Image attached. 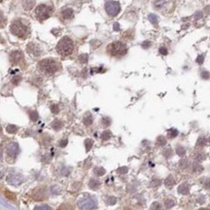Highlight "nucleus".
<instances>
[{
  "label": "nucleus",
  "mask_w": 210,
  "mask_h": 210,
  "mask_svg": "<svg viewBox=\"0 0 210 210\" xmlns=\"http://www.w3.org/2000/svg\"><path fill=\"white\" fill-rule=\"evenodd\" d=\"M39 69L42 72L49 75L54 74L60 69V64L59 62L55 61L54 59H44L39 62Z\"/></svg>",
  "instance_id": "obj_1"
},
{
  "label": "nucleus",
  "mask_w": 210,
  "mask_h": 210,
  "mask_svg": "<svg viewBox=\"0 0 210 210\" xmlns=\"http://www.w3.org/2000/svg\"><path fill=\"white\" fill-rule=\"evenodd\" d=\"M57 51L62 56H68L74 50V43L68 37H63L57 45Z\"/></svg>",
  "instance_id": "obj_2"
},
{
  "label": "nucleus",
  "mask_w": 210,
  "mask_h": 210,
  "mask_svg": "<svg viewBox=\"0 0 210 210\" xmlns=\"http://www.w3.org/2000/svg\"><path fill=\"white\" fill-rule=\"evenodd\" d=\"M11 32L20 38H26L29 33L28 26L24 24L20 20H15L11 25Z\"/></svg>",
  "instance_id": "obj_3"
},
{
  "label": "nucleus",
  "mask_w": 210,
  "mask_h": 210,
  "mask_svg": "<svg viewBox=\"0 0 210 210\" xmlns=\"http://www.w3.org/2000/svg\"><path fill=\"white\" fill-rule=\"evenodd\" d=\"M108 51L111 56H123L127 52V47L121 42H114V43L108 45Z\"/></svg>",
  "instance_id": "obj_4"
},
{
  "label": "nucleus",
  "mask_w": 210,
  "mask_h": 210,
  "mask_svg": "<svg viewBox=\"0 0 210 210\" xmlns=\"http://www.w3.org/2000/svg\"><path fill=\"white\" fill-rule=\"evenodd\" d=\"M105 9L108 16H110V17H115V16H117L119 14L121 7H120L119 2H117V1H108L107 3H106Z\"/></svg>",
  "instance_id": "obj_5"
},
{
  "label": "nucleus",
  "mask_w": 210,
  "mask_h": 210,
  "mask_svg": "<svg viewBox=\"0 0 210 210\" xmlns=\"http://www.w3.org/2000/svg\"><path fill=\"white\" fill-rule=\"evenodd\" d=\"M78 204L79 206V208L82 209H93L97 206V201H95L93 198L90 196H86V198H79V201H78Z\"/></svg>",
  "instance_id": "obj_6"
},
{
  "label": "nucleus",
  "mask_w": 210,
  "mask_h": 210,
  "mask_svg": "<svg viewBox=\"0 0 210 210\" xmlns=\"http://www.w3.org/2000/svg\"><path fill=\"white\" fill-rule=\"evenodd\" d=\"M50 14H51V8L47 6V5H39L36 9V16L41 20H47L50 16Z\"/></svg>",
  "instance_id": "obj_7"
},
{
  "label": "nucleus",
  "mask_w": 210,
  "mask_h": 210,
  "mask_svg": "<svg viewBox=\"0 0 210 210\" xmlns=\"http://www.w3.org/2000/svg\"><path fill=\"white\" fill-rule=\"evenodd\" d=\"M169 3H171V0H155L154 1V7L157 10L163 11L164 9L167 8Z\"/></svg>",
  "instance_id": "obj_8"
},
{
  "label": "nucleus",
  "mask_w": 210,
  "mask_h": 210,
  "mask_svg": "<svg viewBox=\"0 0 210 210\" xmlns=\"http://www.w3.org/2000/svg\"><path fill=\"white\" fill-rule=\"evenodd\" d=\"M18 146L17 143H12V144H10L8 146V148H7L8 156H11L13 158H15V157L18 155Z\"/></svg>",
  "instance_id": "obj_9"
},
{
  "label": "nucleus",
  "mask_w": 210,
  "mask_h": 210,
  "mask_svg": "<svg viewBox=\"0 0 210 210\" xmlns=\"http://www.w3.org/2000/svg\"><path fill=\"white\" fill-rule=\"evenodd\" d=\"M22 58V54L20 51H14L11 54V61L14 64H18Z\"/></svg>",
  "instance_id": "obj_10"
},
{
  "label": "nucleus",
  "mask_w": 210,
  "mask_h": 210,
  "mask_svg": "<svg viewBox=\"0 0 210 210\" xmlns=\"http://www.w3.org/2000/svg\"><path fill=\"white\" fill-rule=\"evenodd\" d=\"M27 49H28L29 54H33L34 56H39L40 54H41V51H40V49L36 46V45H34V44H29L28 47H27Z\"/></svg>",
  "instance_id": "obj_11"
},
{
  "label": "nucleus",
  "mask_w": 210,
  "mask_h": 210,
  "mask_svg": "<svg viewBox=\"0 0 210 210\" xmlns=\"http://www.w3.org/2000/svg\"><path fill=\"white\" fill-rule=\"evenodd\" d=\"M88 186L91 190H97V189L101 186V182L99 181V180L92 178V179H90V181L88 183Z\"/></svg>",
  "instance_id": "obj_12"
},
{
  "label": "nucleus",
  "mask_w": 210,
  "mask_h": 210,
  "mask_svg": "<svg viewBox=\"0 0 210 210\" xmlns=\"http://www.w3.org/2000/svg\"><path fill=\"white\" fill-rule=\"evenodd\" d=\"M74 16V11L70 8H67V9L63 10L62 11V17L66 18V20H69V18H72Z\"/></svg>",
  "instance_id": "obj_13"
},
{
  "label": "nucleus",
  "mask_w": 210,
  "mask_h": 210,
  "mask_svg": "<svg viewBox=\"0 0 210 210\" xmlns=\"http://www.w3.org/2000/svg\"><path fill=\"white\" fill-rule=\"evenodd\" d=\"M189 190H190V189H189L188 184L187 183H184V184L179 186V188H178V193L182 194V195H187L189 193Z\"/></svg>",
  "instance_id": "obj_14"
},
{
  "label": "nucleus",
  "mask_w": 210,
  "mask_h": 210,
  "mask_svg": "<svg viewBox=\"0 0 210 210\" xmlns=\"http://www.w3.org/2000/svg\"><path fill=\"white\" fill-rule=\"evenodd\" d=\"M83 124L85 125V126H90L92 123H93V117H92V115L90 113L88 114H86V116H84V118H83Z\"/></svg>",
  "instance_id": "obj_15"
},
{
  "label": "nucleus",
  "mask_w": 210,
  "mask_h": 210,
  "mask_svg": "<svg viewBox=\"0 0 210 210\" xmlns=\"http://www.w3.org/2000/svg\"><path fill=\"white\" fill-rule=\"evenodd\" d=\"M51 126H52V128H54V130L58 131V130H60L61 128H63V122L60 121V120H58V119H55V120L52 122Z\"/></svg>",
  "instance_id": "obj_16"
},
{
  "label": "nucleus",
  "mask_w": 210,
  "mask_h": 210,
  "mask_svg": "<svg viewBox=\"0 0 210 210\" xmlns=\"http://www.w3.org/2000/svg\"><path fill=\"white\" fill-rule=\"evenodd\" d=\"M34 3H35L34 0H24L23 1V7H24L25 10H31L34 6Z\"/></svg>",
  "instance_id": "obj_17"
},
{
  "label": "nucleus",
  "mask_w": 210,
  "mask_h": 210,
  "mask_svg": "<svg viewBox=\"0 0 210 210\" xmlns=\"http://www.w3.org/2000/svg\"><path fill=\"white\" fill-rule=\"evenodd\" d=\"M177 135H178V131L176 129L171 128V129L167 130V135H169V139H173V138L177 137Z\"/></svg>",
  "instance_id": "obj_18"
},
{
  "label": "nucleus",
  "mask_w": 210,
  "mask_h": 210,
  "mask_svg": "<svg viewBox=\"0 0 210 210\" xmlns=\"http://www.w3.org/2000/svg\"><path fill=\"white\" fill-rule=\"evenodd\" d=\"M94 173L98 175V176H102L106 173V169L102 167H98L96 169H94Z\"/></svg>",
  "instance_id": "obj_19"
},
{
  "label": "nucleus",
  "mask_w": 210,
  "mask_h": 210,
  "mask_svg": "<svg viewBox=\"0 0 210 210\" xmlns=\"http://www.w3.org/2000/svg\"><path fill=\"white\" fill-rule=\"evenodd\" d=\"M18 127L15 126V125H8L7 128H6V131L9 133V134H16V133L18 132Z\"/></svg>",
  "instance_id": "obj_20"
},
{
  "label": "nucleus",
  "mask_w": 210,
  "mask_h": 210,
  "mask_svg": "<svg viewBox=\"0 0 210 210\" xmlns=\"http://www.w3.org/2000/svg\"><path fill=\"white\" fill-rule=\"evenodd\" d=\"M167 143V140L166 138L164 137V135H159L158 139H157V144L160 145V146H163Z\"/></svg>",
  "instance_id": "obj_21"
},
{
  "label": "nucleus",
  "mask_w": 210,
  "mask_h": 210,
  "mask_svg": "<svg viewBox=\"0 0 210 210\" xmlns=\"http://www.w3.org/2000/svg\"><path fill=\"white\" fill-rule=\"evenodd\" d=\"M165 204H166L167 208H171L172 206L175 205V201L172 198H167L166 201H165Z\"/></svg>",
  "instance_id": "obj_22"
},
{
  "label": "nucleus",
  "mask_w": 210,
  "mask_h": 210,
  "mask_svg": "<svg viewBox=\"0 0 210 210\" xmlns=\"http://www.w3.org/2000/svg\"><path fill=\"white\" fill-rule=\"evenodd\" d=\"M84 144H85V149H86V151H89L92 148V146H93V140H91V139L85 140V142H84Z\"/></svg>",
  "instance_id": "obj_23"
},
{
  "label": "nucleus",
  "mask_w": 210,
  "mask_h": 210,
  "mask_svg": "<svg viewBox=\"0 0 210 210\" xmlns=\"http://www.w3.org/2000/svg\"><path fill=\"white\" fill-rule=\"evenodd\" d=\"M148 20H150L151 23H153V24H155V25L158 23V18H157V16L154 14H150L148 16Z\"/></svg>",
  "instance_id": "obj_24"
},
{
  "label": "nucleus",
  "mask_w": 210,
  "mask_h": 210,
  "mask_svg": "<svg viewBox=\"0 0 210 210\" xmlns=\"http://www.w3.org/2000/svg\"><path fill=\"white\" fill-rule=\"evenodd\" d=\"M165 183H166V185H167V186H172V185H174L175 180H174L173 176H172V175H169V176L166 179V181H165Z\"/></svg>",
  "instance_id": "obj_25"
},
{
  "label": "nucleus",
  "mask_w": 210,
  "mask_h": 210,
  "mask_svg": "<svg viewBox=\"0 0 210 210\" xmlns=\"http://www.w3.org/2000/svg\"><path fill=\"white\" fill-rule=\"evenodd\" d=\"M116 201H117L116 198H114V196H110V198H108V199H107V204L108 205H114V204L116 203Z\"/></svg>",
  "instance_id": "obj_26"
},
{
  "label": "nucleus",
  "mask_w": 210,
  "mask_h": 210,
  "mask_svg": "<svg viewBox=\"0 0 210 210\" xmlns=\"http://www.w3.org/2000/svg\"><path fill=\"white\" fill-rule=\"evenodd\" d=\"M111 135H111V132H110V131H105V132H104L103 134H102V137H101V138H102L103 140H108V139H110Z\"/></svg>",
  "instance_id": "obj_27"
},
{
  "label": "nucleus",
  "mask_w": 210,
  "mask_h": 210,
  "mask_svg": "<svg viewBox=\"0 0 210 210\" xmlns=\"http://www.w3.org/2000/svg\"><path fill=\"white\" fill-rule=\"evenodd\" d=\"M176 153H177V155L182 157L186 154V150H185V148L181 147V146H178V147L176 148Z\"/></svg>",
  "instance_id": "obj_28"
},
{
  "label": "nucleus",
  "mask_w": 210,
  "mask_h": 210,
  "mask_svg": "<svg viewBox=\"0 0 210 210\" xmlns=\"http://www.w3.org/2000/svg\"><path fill=\"white\" fill-rule=\"evenodd\" d=\"M30 118H31V120H32V121H37V120H38V118H39L38 112H37L36 110L31 111V112H30Z\"/></svg>",
  "instance_id": "obj_29"
},
{
  "label": "nucleus",
  "mask_w": 210,
  "mask_h": 210,
  "mask_svg": "<svg viewBox=\"0 0 210 210\" xmlns=\"http://www.w3.org/2000/svg\"><path fill=\"white\" fill-rule=\"evenodd\" d=\"M79 59L81 63H83V64L84 63H87V61H88V55L87 54H81L79 57Z\"/></svg>",
  "instance_id": "obj_30"
},
{
  "label": "nucleus",
  "mask_w": 210,
  "mask_h": 210,
  "mask_svg": "<svg viewBox=\"0 0 210 210\" xmlns=\"http://www.w3.org/2000/svg\"><path fill=\"white\" fill-rule=\"evenodd\" d=\"M117 172L120 174H125L126 172H128V167H121L120 169H117Z\"/></svg>",
  "instance_id": "obj_31"
},
{
  "label": "nucleus",
  "mask_w": 210,
  "mask_h": 210,
  "mask_svg": "<svg viewBox=\"0 0 210 210\" xmlns=\"http://www.w3.org/2000/svg\"><path fill=\"white\" fill-rule=\"evenodd\" d=\"M102 122H103V124L105 125V126H110V123H111V120L108 117H104L102 119Z\"/></svg>",
  "instance_id": "obj_32"
},
{
  "label": "nucleus",
  "mask_w": 210,
  "mask_h": 210,
  "mask_svg": "<svg viewBox=\"0 0 210 210\" xmlns=\"http://www.w3.org/2000/svg\"><path fill=\"white\" fill-rule=\"evenodd\" d=\"M50 110H51V111L54 113H58V112H59V107H58L57 105H51Z\"/></svg>",
  "instance_id": "obj_33"
},
{
  "label": "nucleus",
  "mask_w": 210,
  "mask_h": 210,
  "mask_svg": "<svg viewBox=\"0 0 210 210\" xmlns=\"http://www.w3.org/2000/svg\"><path fill=\"white\" fill-rule=\"evenodd\" d=\"M172 155V151L171 149H166L164 150V156L166 157V158H169Z\"/></svg>",
  "instance_id": "obj_34"
},
{
  "label": "nucleus",
  "mask_w": 210,
  "mask_h": 210,
  "mask_svg": "<svg viewBox=\"0 0 210 210\" xmlns=\"http://www.w3.org/2000/svg\"><path fill=\"white\" fill-rule=\"evenodd\" d=\"M5 196H6L9 199H15L16 198V195H15V194L11 193V192H6V193H5Z\"/></svg>",
  "instance_id": "obj_35"
},
{
  "label": "nucleus",
  "mask_w": 210,
  "mask_h": 210,
  "mask_svg": "<svg viewBox=\"0 0 210 210\" xmlns=\"http://www.w3.org/2000/svg\"><path fill=\"white\" fill-rule=\"evenodd\" d=\"M205 138H199V139L198 140V145H201V146H203V145H204L205 144Z\"/></svg>",
  "instance_id": "obj_36"
},
{
  "label": "nucleus",
  "mask_w": 210,
  "mask_h": 210,
  "mask_svg": "<svg viewBox=\"0 0 210 210\" xmlns=\"http://www.w3.org/2000/svg\"><path fill=\"white\" fill-rule=\"evenodd\" d=\"M152 187H156V186L160 185V179H153L152 181H151V184H150Z\"/></svg>",
  "instance_id": "obj_37"
},
{
  "label": "nucleus",
  "mask_w": 210,
  "mask_h": 210,
  "mask_svg": "<svg viewBox=\"0 0 210 210\" xmlns=\"http://www.w3.org/2000/svg\"><path fill=\"white\" fill-rule=\"evenodd\" d=\"M151 208L152 209H160L161 208V204L159 203H152V205H151Z\"/></svg>",
  "instance_id": "obj_38"
},
{
  "label": "nucleus",
  "mask_w": 210,
  "mask_h": 210,
  "mask_svg": "<svg viewBox=\"0 0 210 210\" xmlns=\"http://www.w3.org/2000/svg\"><path fill=\"white\" fill-rule=\"evenodd\" d=\"M203 60H204V55H199V56H198V58H196V62L198 63V64H203Z\"/></svg>",
  "instance_id": "obj_39"
},
{
  "label": "nucleus",
  "mask_w": 210,
  "mask_h": 210,
  "mask_svg": "<svg viewBox=\"0 0 210 210\" xmlns=\"http://www.w3.org/2000/svg\"><path fill=\"white\" fill-rule=\"evenodd\" d=\"M180 166H181V167H186L188 166V161L185 160V159H182V160L180 161Z\"/></svg>",
  "instance_id": "obj_40"
},
{
  "label": "nucleus",
  "mask_w": 210,
  "mask_h": 210,
  "mask_svg": "<svg viewBox=\"0 0 210 210\" xmlns=\"http://www.w3.org/2000/svg\"><path fill=\"white\" fill-rule=\"evenodd\" d=\"M159 51H160V54H163V55H167V47H162Z\"/></svg>",
  "instance_id": "obj_41"
},
{
  "label": "nucleus",
  "mask_w": 210,
  "mask_h": 210,
  "mask_svg": "<svg viewBox=\"0 0 210 210\" xmlns=\"http://www.w3.org/2000/svg\"><path fill=\"white\" fill-rule=\"evenodd\" d=\"M67 142H68L67 140H61L59 142V146L60 147H65V146L67 145Z\"/></svg>",
  "instance_id": "obj_42"
},
{
  "label": "nucleus",
  "mask_w": 210,
  "mask_h": 210,
  "mask_svg": "<svg viewBox=\"0 0 210 210\" xmlns=\"http://www.w3.org/2000/svg\"><path fill=\"white\" fill-rule=\"evenodd\" d=\"M150 42H144V43L142 44V47H144V49H148V47H150Z\"/></svg>",
  "instance_id": "obj_43"
},
{
  "label": "nucleus",
  "mask_w": 210,
  "mask_h": 210,
  "mask_svg": "<svg viewBox=\"0 0 210 210\" xmlns=\"http://www.w3.org/2000/svg\"><path fill=\"white\" fill-rule=\"evenodd\" d=\"M203 79H208L209 78V75H208V72H203Z\"/></svg>",
  "instance_id": "obj_44"
},
{
  "label": "nucleus",
  "mask_w": 210,
  "mask_h": 210,
  "mask_svg": "<svg viewBox=\"0 0 210 210\" xmlns=\"http://www.w3.org/2000/svg\"><path fill=\"white\" fill-rule=\"evenodd\" d=\"M119 29V24L118 23H114V30H118Z\"/></svg>",
  "instance_id": "obj_45"
},
{
  "label": "nucleus",
  "mask_w": 210,
  "mask_h": 210,
  "mask_svg": "<svg viewBox=\"0 0 210 210\" xmlns=\"http://www.w3.org/2000/svg\"><path fill=\"white\" fill-rule=\"evenodd\" d=\"M2 20H3V16H2V14H1V12H0V24H1V22H2Z\"/></svg>",
  "instance_id": "obj_46"
},
{
  "label": "nucleus",
  "mask_w": 210,
  "mask_h": 210,
  "mask_svg": "<svg viewBox=\"0 0 210 210\" xmlns=\"http://www.w3.org/2000/svg\"><path fill=\"white\" fill-rule=\"evenodd\" d=\"M0 178H1V171H0Z\"/></svg>",
  "instance_id": "obj_47"
},
{
  "label": "nucleus",
  "mask_w": 210,
  "mask_h": 210,
  "mask_svg": "<svg viewBox=\"0 0 210 210\" xmlns=\"http://www.w3.org/2000/svg\"><path fill=\"white\" fill-rule=\"evenodd\" d=\"M0 131H1V129H0Z\"/></svg>",
  "instance_id": "obj_48"
}]
</instances>
